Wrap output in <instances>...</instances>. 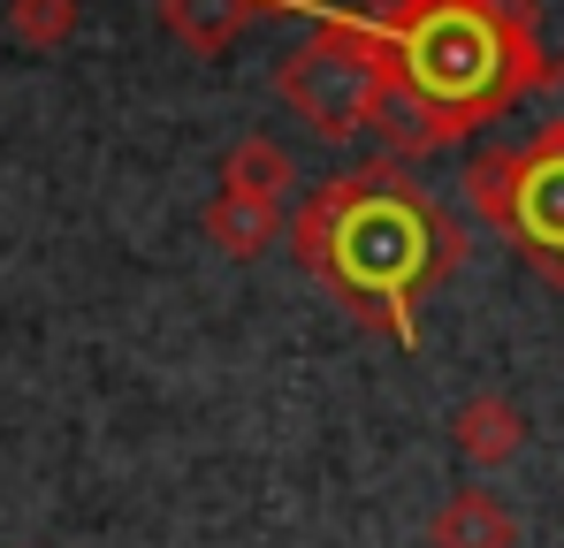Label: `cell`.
I'll use <instances>...</instances> for the list:
<instances>
[{
  "label": "cell",
  "instance_id": "obj_1",
  "mask_svg": "<svg viewBox=\"0 0 564 548\" xmlns=\"http://www.w3.org/2000/svg\"><path fill=\"white\" fill-rule=\"evenodd\" d=\"M397 85L443 122H488L527 85H542L534 8L527 0H427L397 39Z\"/></svg>",
  "mask_w": 564,
  "mask_h": 548
},
{
  "label": "cell",
  "instance_id": "obj_2",
  "mask_svg": "<svg viewBox=\"0 0 564 548\" xmlns=\"http://www.w3.org/2000/svg\"><path fill=\"white\" fill-rule=\"evenodd\" d=\"M336 229H328V260L321 274L344 282L351 297H367V313L381 305V320L397 336H412V289L427 274L458 267V244H451V221L404 190L397 168H359V176H336Z\"/></svg>",
  "mask_w": 564,
  "mask_h": 548
},
{
  "label": "cell",
  "instance_id": "obj_3",
  "mask_svg": "<svg viewBox=\"0 0 564 548\" xmlns=\"http://www.w3.org/2000/svg\"><path fill=\"white\" fill-rule=\"evenodd\" d=\"M389 85H397V54H389V39L367 31L359 15L321 23V31L282 62V99H290L321 138H359V130H375V107H381Z\"/></svg>",
  "mask_w": 564,
  "mask_h": 548
},
{
  "label": "cell",
  "instance_id": "obj_4",
  "mask_svg": "<svg viewBox=\"0 0 564 548\" xmlns=\"http://www.w3.org/2000/svg\"><path fill=\"white\" fill-rule=\"evenodd\" d=\"M511 237L534 244L550 267H564V130L534 138L519 153V183H511Z\"/></svg>",
  "mask_w": 564,
  "mask_h": 548
},
{
  "label": "cell",
  "instance_id": "obj_5",
  "mask_svg": "<svg viewBox=\"0 0 564 548\" xmlns=\"http://www.w3.org/2000/svg\"><path fill=\"white\" fill-rule=\"evenodd\" d=\"M511 541H519V526L496 503V487H458L435 511V548H511Z\"/></svg>",
  "mask_w": 564,
  "mask_h": 548
},
{
  "label": "cell",
  "instance_id": "obj_6",
  "mask_svg": "<svg viewBox=\"0 0 564 548\" xmlns=\"http://www.w3.org/2000/svg\"><path fill=\"white\" fill-rule=\"evenodd\" d=\"M519 442H527L519 404H503V396H473L466 412H458V450H466L473 464H503Z\"/></svg>",
  "mask_w": 564,
  "mask_h": 548
},
{
  "label": "cell",
  "instance_id": "obj_7",
  "mask_svg": "<svg viewBox=\"0 0 564 548\" xmlns=\"http://www.w3.org/2000/svg\"><path fill=\"white\" fill-rule=\"evenodd\" d=\"M221 190H237V198H268V206H275L282 190H290V153H282L275 138H245V145L229 153V168H221Z\"/></svg>",
  "mask_w": 564,
  "mask_h": 548
},
{
  "label": "cell",
  "instance_id": "obj_8",
  "mask_svg": "<svg viewBox=\"0 0 564 548\" xmlns=\"http://www.w3.org/2000/svg\"><path fill=\"white\" fill-rule=\"evenodd\" d=\"M206 229L221 237V252L245 260V252H260V244L275 237V206H268V198H237V190H221V206L206 213Z\"/></svg>",
  "mask_w": 564,
  "mask_h": 548
},
{
  "label": "cell",
  "instance_id": "obj_9",
  "mask_svg": "<svg viewBox=\"0 0 564 548\" xmlns=\"http://www.w3.org/2000/svg\"><path fill=\"white\" fill-rule=\"evenodd\" d=\"M511 183H519V153H480L466 168V198L488 229H511Z\"/></svg>",
  "mask_w": 564,
  "mask_h": 548
},
{
  "label": "cell",
  "instance_id": "obj_10",
  "mask_svg": "<svg viewBox=\"0 0 564 548\" xmlns=\"http://www.w3.org/2000/svg\"><path fill=\"white\" fill-rule=\"evenodd\" d=\"M169 15H176V31H191L198 46H229L260 15V0H169Z\"/></svg>",
  "mask_w": 564,
  "mask_h": 548
},
{
  "label": "cell",
  "instance_id": "obj_11",
  "mask_svg": "<svg viewBox=\"0 0 564 548\" xmlns=\"http://www.w3.org/2000/svg\"><path fill=\"white\" fill-rule=\"evenodd\" d=\"M260 8H313V0H260Z\"/></svg>",
  "mask_w": 564,
  "mask_h": 548
}]
</instances>
